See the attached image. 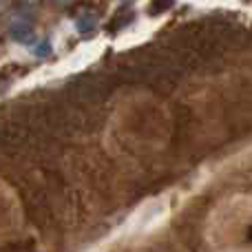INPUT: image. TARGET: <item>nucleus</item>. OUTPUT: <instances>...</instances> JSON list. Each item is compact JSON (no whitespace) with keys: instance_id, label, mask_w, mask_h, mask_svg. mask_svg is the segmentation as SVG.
I'll return each instance as SVG.
<instances>
[{"instance_id":"f257e3e1","label":"nucleus","mask_w":252,"mask_h":252,"mask_svg":"<svg viewBox=\"0 0 252 252\" xmlns=\"http://www.w3.org/2000/svg\"><path fill=\"white\" fill-rule=\"evenodd\" d=\"M9 35H11L16 42L20 44H33L35 42V29L29 20H16L11 27H9Z\"/></svg>"},{"instance_id":"f03ea898","label":"nucleus","mask_w":252,"mask_h":252,"mask_svg":"<svg viewBox=\"0 0 252 252\" xmlns=\"http://www.w3.org/2000/svg\"><path fill=\"white\" fill-rule=\"evenodd\" d=\"M75 29H78V33H82V35L93 33V31L97 29V18L89 11L80 13V16L75 18Z\"/></svg>"},{"instance_id":"7ed1b4c3","label":"nucleus","mask_w":252,"mask_h":252,"mask_svg":"<svg viewBox=\"0 0 252 252\" xmlns=\"http://www.w3.org/2000/svg\"><path fill=\"white\" fill-rule=\"evenodd\" d=\"M38 7H40V0H16L18 13H22L27 20H29V18H33L35 13H38Z\"/></svg>"},{"instance_id":"20e7f679","label":"nucleus","mask_w":252,"mask_h":252,"mask_svg":"<svg viewBox=\"0 0 252 252\" xmlns=\"http://www.w3.org/2000/svg\"><path fill=\"white\" fill-rule=\"evenodd\" d=\"M173 2L175 0H153L151 2V13L153 16H157V13H161V11H166V9L173 7Z\"/></svg>"},{"instance_id":"39448f33","label":"nucleus","mask_w":252,"mask_h":252,"mask_svg":"<svg viewBox=\"0 0 252 252\" xmlns=\"http://www.w3.org/2000/svg\"><path fill=\"white\" fill-rule=\"evenodd\" d=\"M133 22V11H124L120 13V16H115L113 20H111V25H115V29H120V27H126Z\"/></svg>"},{"instance_id":"423d86ee","label":"nucleus","mask_w":252,"mask_h":252,"mask_svg":"<svg viewBox=\"0 0 252 252\" xmlns=\"http://www.w3.org/2000/svg\"><path fill=\"white\" fill-rule=\"evenodd\" d=\"M35 56H38V58H47V56H51V47H49L47 40H44L42 44H38V47H35Z\"/></svg>"}]
</instances>
